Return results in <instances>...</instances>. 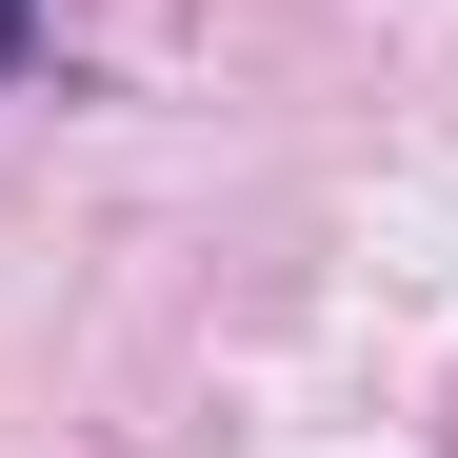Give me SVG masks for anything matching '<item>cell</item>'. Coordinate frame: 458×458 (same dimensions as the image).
Returning a JSON list of instances; mask_svg holds the SVG:
<instances>
[{"label":"cell","mask_w":458,"mask_h":458,"mask_svg":"<svg viewBox=\"0 0 458 458\" xmlns=\"http://www.w3.org/2000/svg\"><path fill=\"white\" fill-rule=\"evenodd\" d=\"M21 40H40V0H0V81H21Z\"/></svg>","instance_id":"cell-1"}]
</instances>
